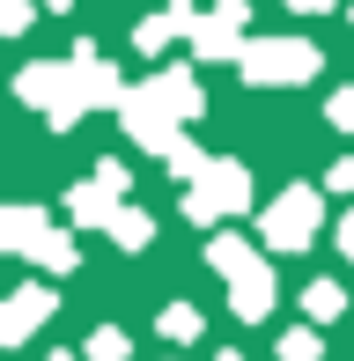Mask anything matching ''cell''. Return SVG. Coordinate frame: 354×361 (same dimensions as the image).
<instances>
[{"label":"cell","instance_id":"1","mask_svg":"<svg viewBox=\"0 0 354 361\" xmlns=\"http://www.w3.org/2000/svg\"><path fill=\"white\" fill-rule=\"evenodd\" d=\"M244 207H251V170L244 162H207L192 177V200H185L192 221H221V214H244Z\"/></svg>","mask_w":354,"mask_h":361},{"label":"cell","instance_id":"2","mask_svg":"<svg viewBox=\"0 0 354 361\" xmlns=\"http://www.w3.org/2000/svg\"><path fill=\"white\" fill-rule=\"evenodd\" d=\"M317 236V192H281V200L266 207V243L273 251H303V243Z\"/></svg>","mask_w":354,"mask_h":361},{"label":"cell","instance_id":"3","mask_svg":"<svg viewBox=\"0 0 354 361\" xmlns=\"http://www.w3.org/2000/svg\"><path fill=\"white\" fill-rule=\"evenodd\" d=\"M244 74L251 81H303V74H317V52L310 44H251Z\"/></svg>","mask_w":354,"mask_h":361},{"label":"cell","instance_id":"4","mask_svg":"<svg viewBox=\"0 0 354 361\" xmlns=\"http://www.w3.org/2000/svg\"><path fill=\"white\" fill-rule=\"evenodd\" d=\"M229 302H236V317H244V324H259L266 310H273V266H266L259 251L229 273Z\"/></svg>","mask_w":354,"mask_h":361},{"label":"cell","instance_id":"5","mask_svg":"<svg viewBox=\"0 0 354 361\" xmlns=\"http://www.w3.org/2000/svg\"><path fill=\"white\" fill-rule=\"evenodd\" d=\"M44 317H52V288H15L8 310H0V339H8V347H23Z\"/></svg>","mask_w":354,"mask_h":361},{"label":"cell","instance_id":"6","mask_svg":"<svg viewBox=\"0 0 354 361\" xmlns=\"http://www.w3.org/2000/svg\"><path fill=\"white\" fill-rule=\"evenodd\" d=\"M0 243H8L15 258H30L44 243V214H37V207H8V214H0Z\"/></svg>","mask_w":354,"mask_h":361},{"label":"cell","instance_id":"7","mask_svg":"<svg viewBox=\"0 0 354 361\" xmlns=\"http://www.w3.org/2000/svg\"><path fill=\"white\" fill-rule=\"evenodd\" d=\"M118 200H126V192H111L104 185V177H96V185H82V192H74V221H82V228H111V214H118Z\"/></svg>","mask_w":354,"mask_h":361},{"label":"cell","instance_id":"8","mask_svg":"<svg viewBox=\"0 0 354 361\" xmlns=\"http://www.w3.org/2000/svg\"><path fill=\"white\" fill-rule=\"evenodd\" d=\"M148 236H155V221L140 214V207H118V214H111V243H126V251H148Z\"/></svg>","mask_w":354,"mask_h":361},{"label":"cell","instance_id":"9","mask_svg":"<svg viewBox=\"0 0 354 361\" xmlns=\"http://www.w3.org/2000/svg\"><path fill=\"white\" fill-rule=\"evenodd\" d=\"M340 302H347L340 281H310V288H303V310H310V324H332V317H340Z\"/></svg>","mask_w":354,"mask_h":361},{"label":"cell","instance_id":"10","mask_svg":"<svg viewBox=\"0 0 354 361\" xmlns=\"http://www.w3.org/2000/svg\"><path fill=\"white\" fill-rule=\"evenodd\" d=\"M200 332H207V324H200V310H192V302H170V310H163V339H177V347H192Z\"/></svg>","mask_w":354,"mask_h":361},{"label":"cell","instance_id":"11","mask_svg":"<svg viewBox=\"0 0 354 361\" xmlns=\"http://www.w3.org/2000/svg\"><path fill=\"white\" fill-rule=\"evenodd\" d=\"M281 361H325V339H317V324H295V332H281Z\"/></svg>","mask_w":354,"mask_h":361},{"label":"cell","instance_id":"12","mask_svg":"<svg viewBox=\"0 0 354 361\" xmlns=\"http://www.w3.org/2000/svg\"><path fill=\"white\" fill-rule=\"evenodd\" d=\"M244 258H251V243H244V236H214V243H207V266H214L221 281H229V273L244 266Z\"/></svg>","mask_w":354,"mask_h":361},{"label":"cell","instance_id":"13","mask_svg":"<svg viewBox=\"0 0 354 361\" xmlns=\"http://www.w3.org/2000/svg\"><path fill=\"white\" fill-rule=\"evenodd\" d=\"M30 258H37L44 273H74V266H82V258H74V243H67V236H52V228H44V243H37Z\"/></svg>","mask_w":354,"mask_h":361},{"label":"cell","instance_id":"14","mask_svg":"<svg viewBox=\"0 0 354 361\" xmlns=\"http://www.w3.org/2000/svg\"><path fill=\"white\" fill-rule=\"evenodd\" d=\"M89 361H133V339H126L118 324H104V332L89 339Z\"/></svg>","mask_w":354,"mask_h":361},{"label":"cell","instance_id":"15","mask_svg":"<svg viewBox=\"0 0 354 361\" xmlns=\"http://www.w3.org/2000/svg\"><path fill=\"white\" fill-rule=\"evenodd\" d=\"M332 126H354V96H332Z\"/></svg>","mask_w":354,"mask_h":361},{"label":"cell","instance_id":"16","mask_svg":"<svg viewBox=\"0 0 354 361\" xmlns=\"http://www.w3.org/2000/svg\"><path fill=\"white\" fill-rule=\"evenodd\" d=\"M332 185H340V192H354V155L340 162V170H332Z\"/></svg>","mask_w":354,"mask_h":361},{"label":"cell","instance_id":"17","mask_svg":"<svg viewBox=\"0 0 354 361\" xmlns=\"http://www.w3.org/2000/svg\"><path fill=\"white\" fill-rule=\"evenodd\" d=\"M340 251H347V266H354V214L340 221Z\"/></svg>","mask_w":354,"mask_h":361},{"label":"cell","instance_id":"18","mask_svg":"<svg viewBox=\"0 0 354 361\" xmlns=\"http://www.w3.org/2000/svg\"><path fill=\"white\" fill-rule=\"evenodd\" d=\"M52 361H89V354H52Z\"/></svg>","mask_w":354,"mask_h":361},{"label":"cell","instance_id":"19","mask_svg":"<svg viewBox=\"0 0 354 361\" xmlns=\"http://www.w3.org/2000/svg\"><path fill=\"white\" fill-rule=\"evenodd\" d=\"M221 361H244V354H221Z\"/></svg>","mask_w":354,"mask_h":361}]
</instances>
